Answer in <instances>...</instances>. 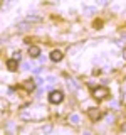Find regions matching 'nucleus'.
<instances>
[{
  "mask_svg": "<svg viewBox=\"0 0 126 135\" xmlns=\"http://www.w3.org/2000/svg\"><path fill=\"white\" fill-rule=\"evenodd\" d=\"M109 95V90H108V88L106 86H101V88H96V90L94 91H92V96H94V98L96 100H104V98H106V96Z\"/></svg>",
  "mask_w": 126,
  "mask_h": 135,
  "instance_id": "nucleus-1",
  "label": "nucleus"
},
{
  "mask_svg": "<svg viewBox=\"0 0 126 135\" xmlns=\"http://www.w3.org/2000/svg\"><path fill=\"white\" fill-rule=\"evenodd\" d=\"M62 100H64V95H62V91H52V93L49 95V101H50V103H54V105L61 103Z\"/></svg>",
  "mask_w": 126,
  "mask_h": 135,
  "instance_id": "nucleus-2",
  "label": "nucleus"
},
{
  "mask_svg": "<svg viewBox=\"0 0 126 135\" xmlns=\"http://www.w3.org/2000/svg\"><path fill=\"white\" fill-rule=\"evenodd\" d=\"M87 117H89L91 118V120H99V118H101V112H99V110L98 108H89V110H87Z\"/></svg>",
  "mask_w": 126,
  "mask_h": 135,
  "instance_id": "nucleus-3",
  "label": "nucleus"
},
{
  "mask_svg": "<svg viewBox=\"0 0 126 135\" xmlns=\"http://www.w3.org/2000/svg\"><path fill=\"white\" fill-rule=\"evenodd\" d=\"M50 59H52L54 62H59L62 59V52L59 49H56V51H52V52H50Z\"/></svg>",
  "mask_w": 126,
  "mask_h": 135,
  "instance_id": "nucleus-4",
  "label": "nucleus"
},
{
  "mask_svg": "<svg viewBox=\"0 0 126 135\" xmlns=\"http://www.w3.org/2000/svg\"><path fill=\"white\" fill-rule=\"evenodd\" d=\"M39 54H40V49L37 46H30L29 47V56L30 57H39Z\"/></svg>",
  "mask_w": 126,
  "mask_h": 135,
  "instance_id": "nucleus-5",
  "label": "nucleus"
},
{
  "mask_svg": "<svg viewBox=\"0 0 126 135\" xmlns=\"http://www.w3.org/2000/svg\"><path fill=\"white\" fill-rule=\"evenodd\" d=\"M7 68L10 71H17V68H19V64H17V59H8V61H7Z\"/></svg>",
  "mask_w": 126,
  "mask_h": 135,
  "instance_id": "nucleus-6",
  "label": "nucleus"
},
{
  "mask_svg": "<svg viewBox=\"0 0 126 135\" xmlns=\"http://www.w3.org/2000/svg\"><path fill=\"white\" fill-rule=\"evenodd\" d=\"M24 88L25 90H34V88H35V83H34L32 79H27V81L24 83Z\"/></svg>",
  "mask_w": 126,
  "mask_h": 135,
  "instance_id": "nucleus-7",
  "label": "nucleus"
},
{
  "mask_svg": "<svg viewBox=\"0 0 126 135\" xmlns=\"http://www.w3.org/2000/svg\"><path fill=\"white\" fill-rule=\"evenodd\" d=\"M69 122H71L72 125H77V123H79V115H71V117H69Z\"/></svg>",
  "mask_w": 126,
  "mask_h": 135,
  "instance_id": "nucleus-8",
  "label": "nucleus"
},
{
  "mask_svg": "<svg viewBox=\"0 0 126 135\" xmlns=\"http://www.w3.org/2000/svg\"><path fill=\"white\" fill-rule=\"evenodd\" d=\"M40 17H35V15H29L27 17V22H39Z\"/></svg>",
  "mask_w": 126,
  "mask_h": 135,
  "instance_id": "nucleus-9",
  "label": "nucleus"
},
{
  "mask_svg": "<svg viewBox=\"0 0 126 135\" xmlns=\"http://www.w3.org/2000/svg\"><path fill=\"white\" fill-rule=\"evenodd\" d=\"M84 12L89 15V14H92V12H94V8H92V7H84Z\"/></svg>",
  "mask_w": 126,
  "mask_h": 135,
  "instance_id": "nucleus-10",
  "label": "nucleus"
},
{
  "mask_svg": "<svg viewBox=\"0 0 126 135\" xmlns=\"http://www.w3.org/2000/svg\"><path fill=\"white\" fill-rule=\"evenodd\" d=\"M14 59H17V61H19V59H20V52H15V56H14Z\"/></svg>",
  "mask_w": 126,
  "mask_h": 135,
  "instance_id": "nucleus-11",
  "label": "nucleus"
},
{
  "mask_svg": "<svg viewBox=\"0 0 126 135\" xmlns=\"http://www.w3.org/2000/svg\"><path fill=\"white\" fill-rule=\"evenodd\" d=\"M123 59H124V61H126V49L123 51Z\"/></svg>",
  "mask_w": 126,
  "mask_h": 135,
  "instance_id": "nucleus-12",
  "label": "nucleus"
}]
</instances>
